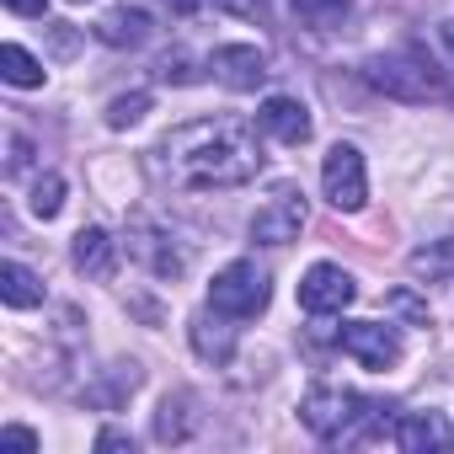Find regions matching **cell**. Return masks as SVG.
Instances as JSON below:
<instances>
[{
  "instance_id": "cell-1",
  "label": "cell",
  "mask_w": 454,
  "mask_h": 454,
  "mask_svg": "<svg viewBox=\"0 0 454 454\" xmlns=\"http://www.w3.org/2000/svg\"><path fill=\"white\" fill-rule=\"evenodd\" d=\"M155 171L187 192L247 187L262 171V139L241 118H192L155 145Z\"/></svg>"
},
{
  "instance_id": "cell-2",
  "label": "cell",
  "mask_w": 454,
  "mask_h": 454,
  "mask_svg": "<svg viewBox=\"0 0 454 454\" xmlns=\"http://www.w3.org/2000/svg\"><path fill=\"white\" fill-rule=\"evenodd\" d=\"M268 300H273V284H268V273H262L252 257L224 262V268L214 273V284H208V305H214V316H231V321H252V316H262Z\"/></svg>"
},
{
  "instance_id": "cell-3",
  "label": "cell",
  "mask_w": 454,
  "mask_h": 454,
  "mask_svg": "<svg viewBox=\"0 0 454 454\" xmlns=\"http://www.w3.org/2000/svg\"><path fill=\"white\" fill-rule=\"evenodd\" d=\"M369 86L385 91V97H401V102H427L438 97V75H433V59L422 49H395V54H380L369 59Z\"/></svg>"
},
{
  "instance_id": "cell-4",
  "label": "cell",
  "mask_w": 454,
  "mask_h": 454,
  "mask_svg": "<svg viewBox=\"0 0 454 454\" xmlns=\"http://www.w3.org/2000/svg\"><path fill=\"white\" fill-rule=\"evenodd\" d=\"M369 406H374V401H364V395H353V390H342V385H316V390L300 401V422H305L316 438H348L353 422H358Z\"/></svg>"
},
{
  "instance_id": "cell-5",
  "label": "cell",
  "mask_w": 454,
  "mask_h": 454,
  "mask_svg": "<svg viewBox=\"0 0 454 454\" xmlns=\"http://www.w3.org/2000/svg\"><path fill=\"white\" fill-rule=\"evenodd\" d=\"M321 187H326V203L342 208V214H358L369 203V171H364V155L353 145H332L326 160H321Z\"/></svg>"
},
{
  "instance_id": "cell-6",
  "label": "cell",
  "mask_w": 454,
  "mask_h": 454,
  "mask_svg": "<svg viewBox=\"0 0 454 454\" xmlns=\"http://www.w3.org/2000/svg\"><path fill=\"white\" fill-rule=\"evenodd\" d=\"M300 231H305V192L294 182H284L252 214V241L257 247H289V241H300Z\"/></svg>"
},
{
  "instance_id": "cell-7",
  "label": "cell",
  "mask_w": 454,
  "mask_h": 454,
  "mask_svg": "<svg viewBox=\"0 0 454 454\" xmlns=\"http://www.w3.org/2000/svg\"><path fill=\"white\" fill-rule=\"evenodd\" d=\"M353 300H358V284H353V273L337 268V262H316V268L300 278V305H305L310 316H342Z\"/></svg>"
},
{
  "instance_id": "cell-8",
  "label": "cell",
  "mask_w": 454,
  "mask_h": 454,
  "mask_svg": "<svg viewBox=\"0 0 454 454\" xmlns=\"http://www.w3.org/2000/svg\"><path fill=\"white\" fill-rule=\"evenodd\" d=\"M337 342H342V353L358 358L364 369H390V364L401 358V337H395L390 326H380V321H348V326L337 332Z\"/></svg>"
},
{
  "instance_id": "cell-9",
  "label": "cell",
  "mask_w": 454,
  "mask_h": 454,
  "mask_svg": "<svg viewBox=\"0 0 454 454\" xmlns=\"http://www.w3.org/2000/svg\"><path fill=\"white\" fill-rule=\"evenodd\" d=\"M208 70H214L219 86H231V91H257L268 81V54L257 43H224V49H214Z\"/></svg>"
},
{
  "instance_id": "cell-10",
  "label": "cell",
  "mask_w": 454,
  "mask_h": 454,
  "mask_svg": "<svg viewBox=\"0 0 454 454\" xmlns=\"http://www.w3.org/2000/svg\"><path fill=\"white\" fill-rule=\"evenodd\" d=\"M257 129L273 134V139H284V145H305V139H310V113H305V102H294V97H268V102L257 107Z\"/></svg>"
},
{
  "instance_id": "cell-11",
  "label": "cell",
  "mask_w": 454,
  "mask_h": 454,
  "mask_svg": "<svg viewBox=\"0 0 454 454\" xmlns=\"http://www.w3.org/2000/svg\"><path fill=\"white\" fill-rule=\"evenodd\" d=\"M75 268H81L86 278H113V268H118V241L102 231V224H86V231L75 236Z\"/></svg>"
},
{
  "instance_id": "cell-12",
  "label": "cell",
  "mask_w": 454,
  "mask_h": 454,
  "mask_svg": "<svg viewBox=\"0 0 454 454\" xmlns=\"http://www.w3.org/2000/svg\"><path fill=\"white\" fill-rule=\"evenodd\" d=\"M97 38H102L107 49H139V43L150 38V17L134 12V6H118V12H107V17L97 22Z\"/></svg>"
},
{
  "instance_id": "cell-13",
  "label": "cell",
  "mask_w": 454,
  "mask_h": 454,
  "mask_svg": "<svg viewBox=\"0 0 454 454\" xmlns=\"http://www.w3.org/2000/svg\"><path fill=\"white\" fill-rule=\"evenodd\" d=\"M395 443H401L406 454H427V449L449 443V433H443V422H438L433 411H406V417L395 422Z\"/></svg>"
},
{
  "instance_id": "cell-14",
  "label": "cell",
  "mask_w": 454,
  "mask_h": 454,
  "mask_svg": "<svg viewBox=\"0 0 454 454\" xmlns=\"http://www.w3.org/2000/svg\"><path fill=\"white\" fill-rule=\"evenodd\" d=\"M406 268H411L417 284H443V278H454V236L417 247V252L406 257Z\"/></svg>"
},
{
  "instance_id": "cell-15",
  "label": "cell",
  "mask_w": 454,
  "mask_h": 454,
  "mask_svg": "<svg viewBox=\"0 0 454 454\" xmlns=\"http://www.w3.org/2000/svg\"><path fill=\"white\" fill-rule=\"evenodd\" d=\"M0 300H6L12 310H33V305H43V284L22 262H6L0 268Z\"/></svg>"
},
{
  "instance_id": "cell-16",
  "label": "cell",
  "mask_w": 454,
  "mask_h": 454,
  "mask_svg": "<svg viewBox=\"0 0 454 454\" xmlns=\"http://www.w3.org/2000/svg\"><path fill=\"white\" fill-rule=\"evenodd\" d=\"M224 321H231V316H224ZM224 321H214V316H198L192 321V348L203 358H214V364H224V358L236 353V332L224 326Z\"/></svg>"
},
{
  "instance_id": "cell-17",
  "label": "cell",
  "mask_w": 454,
  "mask_h": 454,
  "mask_svg": "<svg viewBox=\"0 0 454 454\" xmlns=\"http://www.w3.org/2000/svg\"><path fill=\"white\" fill-rule=\"evenodd\" d=\"M294 17L316 33H337L353 17V0H294Z\"/></svg>"
},
{
  "instance_id": "cell-18",
  "label": "cell",
  "mask_w": 454,
  "mask_h": 454,
  "mask_svg": "<svg viewBox=\"0 0 454 454\" xmlns=\"http://www.w3.org/2000/svg\"><path fill=\"white\" fill-rule=\"evenodd\" d=\"M0 75H6L12 86H43V65L22 49V43H6V49H0Z\"/></svg>"
},
{
  "instance_id": "cell-19",
  "label": "cell",
  "mask_w": 454,
  "mask_h": 454,
  "mask_svg": "<svg viewBox=\"0 0 454 454\" xmlns=\"http://www.w3.org/2000/svg\"><path fill=\"white\" fill-rule=\"evenodd\" d=\"M187 406H192L187 395H176V401L166 395V401H160V417H155V438H160V443H182V438L192 433V417H187Z\"/></svg>"
},
{
  "instance_id": "cell-20",
  "label": "cell",
  "mask_w": 454,
  "mask_h": 454,
  "mask_svg": "<svg viewBox=\"0 0 454 454\" xmlns=\"http://www.w3.org/2000/svg\"><path fill=\"white\" fill-rule=\"evenodd\" d=\"M27 203H33V214H38V219H54V214L65 208V176H54V171H49V176H38Z\"/></svg>"
},
{
  "instance_id": "cell-21",
  "label": "cell",
  "mask_w": 454,
  "mask_h": 454,
  "mask_svg": "<svg viewBox=\"0 0 454 454\" xmlns=\"http://www.w3.org/2000/svg\"><path fill=\"white\" fill-rule=\"evenodd\" d=\"M150 113V97L145 91H129V97H118L113 107H107V129H129V123H139Z\"/></svg>"
},
{
  "instance_id": "cell-22",
  "label": "cell",
  "mask_w": 454,
  "mask_h": 454,
  "mask_svg": "<svg viewBox=\"0 0 454 454\" xmlns=\"http://www.w3.org/2000/svg\"><path fill=\"white\" fill-rule=\"evenodd\" d=\"M385 305H390V310H395V316H406V321H411V326H427V305H422V300H417V294H406V289H395V294H390V300H385Z\"/></svg>"
},
{
  "instance_id": "cell-23",
  "label": "cell",
  "mask_w": 454,
  "mask_h": 454,
  "mask_svg": "<svg viewBox=\"0 0 454 454\" xmlns=\"http://www.w3.org/2000/svg\"><path fill=\"white\" fill-rule=\"evenodd\" d=\"M0 449H12V454H33V449H38V433H33V427H6V433H0Z\"/></svg>"
},
{
  "instance_id": "cell-24",
  "label": "cell",
  "mask_w": 454,
  "mask_h": 454,
  "mask_svg": "<svg viewBox=\"0 0 454 454\" xmlns=\"http://www.w3.org/2000/svg\"><path fill=\"white\" fill-rule=\"evenodd\" d=\"M160 81H176V86H187V81H198V70H187V59H182V54H176V59L166 54V59H160Z\"/></svg>"
},
{
  "instance_id": "cell-25",
  "label": "cell",
  "mask_w": 454,
  "mask_h": 454,
  "mask_svg": "<svg viewBox=\"0 0 454 454\" xmlns=\"http://www.w3.org/2000/svg\"><path fill=\"white\" fill-rule=\"evenodd\" d=\"M97 449H102V454H107V449H134V438L118 433V427H107V433H97Z\"/></svg>"
},
{
  "instance_id": "cell-26",
  "label": "cell",
  "mask_w": 454,
  "mask_h": 454,
  "mask_svg": "<svg viewBox=\"0 0 454 454\" xmlns=\"http://www.w3.org/2000/svg\"><path fill=\"white\" fill-rule=\"evenodd\" d=\"M6 12H17V17H43L49 0H6Z\"/></svg>"
},
{
  "instance_id": "cell-27",
  "label": "cell",
  "mask_w": 454,
  "mask_h": 454,
  "mask_svg": "<svg viewBox=\"0 0 454 454\" xmlns=\"http://www.w3.org/2000/svg\"><path fill=\"white\" fill-rule=\"evenodd\" d=\"M231 12H241V17H268V0H224Z\"/></svg>"
},
{
  "instance_id": "cell-28",
  "label": "cell",
  "mask_w": 454,
  "mask_h": 454,
  "mask_svg": "<svg viewBox=\"0 0 454 454\" xmlns=\"http://www.w3.org/2000/svg\"><path fill=\"white\" fill-rule=\"evenodd\" d=\"M22 166H27V139L12 134V171H22Z\"/></svg>"
},
{
  "instance_id": "cell-29",
  "label": "cell",
  "mask_w": 454,
  "mask_h": 454,
  "mask_svg": "<svg viewBox=\"0 0 454 454\" xmlns=\"http://www.w3.org/2000/svg\"><path fill=\"white\" fill-rule=\"evenodd\" d=\"M443 43H449V54H454V22H443Z\"/></svg>"
},
{
  "instance_id": "cell-30",
  "label": "cell",
  "mask_w": 454,
  "mask_h": 454,
  "mask_svg": "<svg viewBox=\"0 0 454 454\" xmlns=\"http://www.w3.org/2000/svg\"><path fill=\"white\" fill-rule=\"evenodd\" d=\"M192 6H198V0H176V12H192Z\"/></svg>"
},
{
  "instance_id": "cell-31",
  "label": "cell",
  "mask_w": 454,
  "mask_h": 454,
  "mask_svg": "<svg viewBox=\"0 0 454 454\" xmlns=\"http://www.w3.org/2000/svg\"><path fill=\"white\" fill-rule=\"evenodd\" d=\"M75 6H86V0H75Z\"/></svg>"
}]
</instances>
